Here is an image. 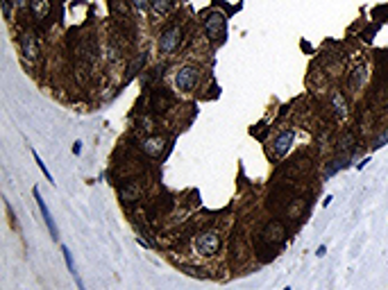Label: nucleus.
<instances>
[{"label":"nucleus","mask_w":388,"mask_h":290,"mask_svg":"<svg viewBox=\"0 0 388 290\" xmlns=\"http://www.w3.org/2000/svg\"><path fill=\"white\" fill-rule=\"evenodd\" d=\"M324 252H327V247H324V245H320L318 250H316V256H324Z\"/></svg>","instance_id":"20"},{"label":"nucleus","mask_w":388,"mask_h":290,"mask_svg":"<svg viewBox=\"0 0 388 290\" xmlns=\"http://www.w3.org/2000/svg\"><path fill=\"white\" fill-rule=\"evenodd\" d=\"M332 200H334V197H332V195H327V200L322 202V207H330V204H332Z\"/></svg>","instance_id":"21"},{"label":"nucleus","mask_w":388,"mask_h":290,"mask_svg":"<svg viewBox=\"0 0 388 290\" xmlns=\"http://www.w3.org/2000/svg\"><path fill=\"white\" fill-rule=\"evenodd\" d=\"M332 107H334L336 118H345V113H348V104H345L343 95H340L338 91H334V93H332Z\"/></svg>","instance_id":"11"},{"label":"nucleus","mask_w":388,"mask_h":290,"mask_svg":"<svg viewBox=\"0 0 388 290\" xmlns=\"http://www.w3.org/2000/svg\"><path fill=\"white\" fill-rule=\"evenodd\" d=\"M2 2V11H5V18H10L12 16V2L10 0H0Z\"/></svg>","instance_id":"18"},{"label":"nucleus","mask_w":388,"mask_h":290,"mask_svg":"<svg viewBox=\"0 0 388 290\" xmlns=\"http://www.w3.org/2000/svg\"><path fill=\"white\" fill-rule=\"evenodd\" d=\"M32 157H34V161H36V166H39V170H41V172H44V177H46V179H48V182H50V184H54V179H52V175H50V170H48V168H46V163H44V161H41V157H39V154H36V150H32Z\"/></svg>","instance_id":"14"},{"label":"nucleus","mask_w":388,"mask_h":290,"mask_svg":"<svg viewBox=\"0 0 388 290\" xmlns=\"http://www.w3.org/2000/svg\"><path fill=\"white\" fill-rule=\"evenodd\" d=\"M30 11H32V16L36 20L46 18L50 11V0H30Z\"/></svg>","instance_id":"10"},{"label":"nucleus","mask_w":388,"mask_h":290,"mask_svg":"<svg viewBox=\"0 0 388 290\" xmlns=\"http://www.w3.org/2000/svg\"><path fill=\"white\" fill-rule=\"evenodd\" d=\"M198 79H200V70L193 68V66H182L175 75V86L180 91H193Z\"/></svg>","instance_id":"4"},{"label":"nucleus","mask_w":388,"mask_h":290,"mask_svg":"<svg viewBox=\"0 0 388 290\" xmlns=\"http://www.w3.org/2000/svg\"><path fill=\"white\" fill-rule=\"evenodd\" d=\"M14 5H16V7H23V5H25V0H14Z\"/></svg>","instance_id":"22"},{"label":"nucleus","mask_w":388,"mask_h":290,"mask_svg":"<svg viewBox=\"0 0 388 290\" xmlns=\"http://www.w3.org/2000/svg\"><path fill=\"white\" fill-rule=\"evenodd\" d=\"M175 5V0H150V7H152L154 14H168Z\"/></svg>","instance_id":"12"},{"label":"nucleus","mask_w":388,"mask_h":290,"mask_svg":"<svg viewBox=\"0 0 388 290\" xmlns=\"http://www.w3.org/2000/svg\"><path fill=\"white\" fill-rule=\"evenodd\" d=\"M73 154L78 157V154H82V141H75L73 143Z\"/></svg>","instance_id":"19"},{"label":"nucleus","mask_w":388,"mask_h":290,"mask_svg":"<svg viewBox=\"0 0 388 290\" xmlns=\"http://www.w3.org/2000/svg\"><path fill=\"white\" fill-rule=\"evenodd\" d=\"M112 9L116 11V14H128V7H125L120 0H112Z\"/></svg>","instance_id":"15"},{"label":"nucleus","mask_w":388,"mask_h":290,"mask_svg":"<svg viewBox=\"0 0 388 290\" xmlns=\"http://www.w3.org/2000/svg\"><path fill=\"white\" fill-rule=\"evenodd\" d=\"M164 145H166V138L164 136H150L141 143V150L148 157H159L164 152Z\"/></svg>","instance_id":"9"},{"label":"nucleus","mask_w":388,"mask_h":290,"mask_svg":"<svg viewBox=\"0 0 388 290\" xmlns=\"http://www.w3.org/2000/svg\"><path fill=\"white\" fill-rule=\"evenodd\" d=\"M293 138H295L293 129H284V132H282L280 136L275 138V143H272V152H275L277 159H282V157H286V154H288L290 145H293Z\"/></svg>","instance_id":"7"},{"label":"nucleus","mask_w":388,"mask_h":290,"mask_svg":"<svg viewBox=\"0 0 388 290\" xmlns=\"http://www.w3.org/2000/svg\"><path fill=\"white\" fill-rule=\"evenodd\" d=\"M32 195H34L36 207H39V211H41V218H44L46 227H48V231H50V238H52V241H59V227L54 225L52 216H50V209H48V204L44 202V195H41V188H39V186H34V188H32Z\"/></svg>","instance_id":"3"},{"label":"nucleus","mask_w":388,"mask_h":290,"mask_svg":"<svg viewBox=\"0 0 388 290\" xmlns=\"http://www.w3.org/2000/svg\"><path fill=\"white\" fill-rule=\"evenodd\" d=\"M193 245H196L198 254L214 256L218 252V247H220V234H218L216 229H206V231H202V234H198Z\"/></svg>","instance_id":"1"},{"label":"nucleus","mask_w":388,"mask_h":290,"mask_svg":"<svg viewBox=\"0 0 388 290\" xmlns=\"http://www.w3.org/2000/svg\"><path fill=\"white\" fill-rule=\"evenodd\" d=\"M202 27H204L209 39L216 41L218 36L225 34V16H222L220 11H209V14L204 16V20H202Z\"/></svg>","instance_id":"2"},{"label":"nucleus","mask_w":388,"mask_h":290,"mask_svg":"<svg viewBox=\"0 0 388 290\" xmlns=\"http://www.w3.org/2000/svg\"><path fill=\"white\" fill-rule=\"evenodd\" d=\"M350 82H352L354 89H361L364 82H366V66H356L354 73H352V77H350Z\"/></svg>","instance_id":"13"},{"label":"nucleus","mask_w":388,"mask_h":290,"mask_svg":"<svg viewBox=\"0 0 388 290\" xmlns=\"http://www.w3.org/2000/svg\"><path fill=\"white\" fill-rule=\"evenodd\" d=\"M386 143H388V134H384V136H379L377 141L372 143V150H379V148H384Z\"/></svg>","instance_id":"16"},{"label":"nucleus","mask_w":388,"mask_h":290,"mask_svg":"<svg viewBox=\"0 0 388 290\" xmlns=\"http://www.w3.org/2000/svg\"><path fill=\"white\" fill-rule=\"evenodd\" d=\"M62 256H64L66 270H68V275L73 277V281H75V286H78V290H86V286H84L82 277H80V272H78V266H75V261H73V254H70V250L66 245H62Z\"/></svg>","instance_id":"8"},{"label":"nucleus","mask_w":388,"mask_h":290,"mask_svg":"<svg viewBox=\"0 0 388 290\" xmlns=\"http://www.w3.org/2000/svg\"><path fill=\"white\" fill-rule=\"evenodd\" d=\"M180 36H182L180 25H170V27H166V30L162 32V36H159V50H162V54H170L172 50L180 45Z\"/></svg>","instance_id":"5"},{"label":"nucleus","mask_w":388,"mask_h":290,"mask_svg":"<svg viewBox=\"0 0 388 290\" xmlns=\"http://www.w3.org/2000/svg\"><path fill=\"white\" fill-rule=\"evenodd\" d=\"M132 5L136 7V9H148V5H150V0H132Z\"/></svg>","instance_id":"17"},{"label":"nucleus","mask_w":388,"mask_h":290,"mask_svg":"<svg viewBox=\"0 0 388 290\" xmlns=\"http://www.w3.org/2000/svg\"><path fill=\"white\" fill-rule=\"evenodd\" d=\"M20 50H23L25 59H36L39 57V39L34 32H23L20 34Z\"/></svg>","instance_id":"6"}]
</instances>
